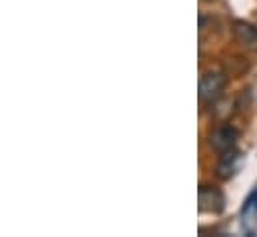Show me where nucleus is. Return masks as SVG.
<instances>
[{"instance_id":"obj_5","label":"nucleus","mask_w":257,"mask_h":237,"mask_svg":"<svg viewBox=\"0 0 257 237\" xmlns=\"http://www.w3.org/2000/svg\"><path fill=\"white\" fill-rule=\"evenodd\" d=\"M237 158H239V154L235 150L221 154V160L217 164V176L221 179L231 178L235 174V170H237Z\"/></svg>"},{"instance_id":"obj_6","label":"nucleus","mask_w":257,"mask_h":237,"mask_svg":"<svg viewBox=\"0 0 257 237\" xmlns=\"http://www.w3.org/2000/svg\"><path fill=\"white\" fill-rule=\"evenodd\" d=\"M249 209H257V189L249 195V199H247V203L243 205V211H249Z\"/></svg>"},{"instance_id":"obj_3","label":"nucleus","mask_w":257,"mask_h":237,"mask_svg":"<svg viewBox=\"0 0 257 237\" xmlns=\"http://www.w3.org/2000/svg\"><path fill=\"white\" fill-rule=\"evenodd\" d=\"M225 207L223 193L213 185H199V211L221 213Z\"/></svg>"},{"instance_id":"obj_2","label":"nucleus","mask_w":257,"mask_h":237,"mask_svg":"<svg viewBox=\"0 0 257 237\" xmlns=\"http://www.w3.org/2000/svg\"><path fill=\"white\" fill-rule=\"evenodd\" d=\"M237 140H239V132H237L233 126H229V124L219 126V128H215V130L209 134V146H211L217 154H225V152L235 150Z\"/></svg>"},{"instance_id":"obj_1","label":"nucleus","mask_w":257,"mask_h":237,"mask_svg":"<svg viewBox=\"0 0 257 237\" xmlns=\"http://www.w3.org/2000/svg\"><path fill=\"white\" fill-rule=\"evenodd\" d=\"M223 88H225V76L217 70H207L199 78V100L211 106L221 98Z\"/></svg>"},{"instance_id":"obj_4","label":"nucleus","mask_w":257,"mask_h":237,"mask_svg":"<svg viewBox=\"0 0 257 237\" xmlns=\"http://www.w3.org/2000/svg\"><path fill=\"white\" fill-rule=\"evenodd\" d=\"M231 32L235 36V40L243 46H249V48H255L257 50V28L243 22V20H235L231 24Z\"/></svg>"}]
</instances>
